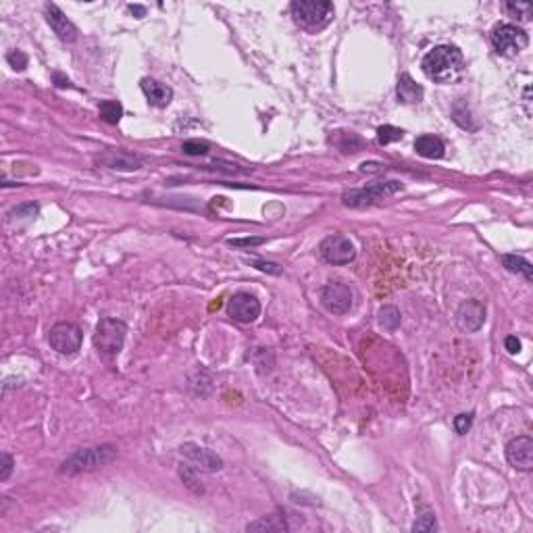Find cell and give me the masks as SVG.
Listing matches in <instances>:
<instances>
[{
  "label": "cell",
  "mask_w": 533,
  "mask_h": 533,
  "mask_svg": "<svg viewBox=\"0 0 533 533\" xmlns=\"http://www.w3.org/2000/svg\"><path fill=\"white\" fill-rule=\"evenodd\" d=\"M290 10L294 21L306 31H319L334 19V4L329 0H294Z\"/></svg>",
  "instance_id": "cell-2"
},
{
  "label": "cell",
  "mask_w": 533,
  "mask_h": 533,
  "mask_svg": "<svg viewBox=\"0 0 533 533\" xmlns=\"http://www.w3.org/2000/svg\"><path fill=\"white\" fill-rule=\"evenodd\" d=\"M255 265H257V269H261V271H269V273H273V275H279V273H281V269H279V265H275V263H265V261H257Z\"/></svg>",
  "instance_id": "cell-33"
},
{
  "label": "cell",
  "mask_w": 533,
  "mask_h": 533,
  "mask_svg": "<svg viewBox=\"0 0 533 533\" xmlns=\"http://www.w3.org/2000/svg\"><path fill=\"white\" fill-rule=\"evenodd\" d=\"M181 150L190 157H200V155H206L208 152V144L206 142H198V140H187L183 142Z\"/></svg>",
  "instance_id": "cell-26"
},
{
  "label": "cell",
  "mask_w": 533,
  "mask_h": 533,
  "mask_svg": "<svg viewBox=\"0 0 533 533\" xmlns=\"http://www.w3.org/2000/svg\"><path fill=\"white\" fill-rule=\"evenodd\" d=\"M471 423H473V415L469 413V415H458L456 419H454V429H456V434H467L469 432V427H471Z\"/></svg>",
  "instance_id": "cell-28"
},
{
  "label": "cell",
  "mask_w": 533,
  "mask_h": 533,
  "mask_svg": "<svg viewBox=\"0 0 533 533\" xmlns=\"http://www.w3.org/2000/svg\"><path fill=\"white\" fill-rule=\"evenodd\" d=\"M48 342L59 355H76L82 348V329L76 323H57L48 334Z\"/></svg>",
  "instance_id": "cell-7"
},
{
  "label": "cell",
  "mask_w": 533,
  "mask_h": 533,
  "mask_svg": "<svg viewBox=\"0 0 533 533\" xmlns=\"http://www.w3.org/2000/svg\"><path fill=\"white\" fill-rule=\"evenodd\" d=\"M485 323V306L479 300H467L458 306L456 311V325L471 334L481 329V325Z\"/></svg>",
  "instance_id": "cell-11"
},
{
  "label": "cell",
  "mask_w": 533,
  "mask_h": 533,
  "mask_svg": "<svg viewBox=\"0 0 533 533\" xmlns=\"http://www.w3.org/2000/svg\"><path fill=\"white\" fill-rule=\"evenodd\" d=\"M0 460H2L0 481H6V479H8V475H10V471H13V458H10L8 454H2V456H0Z\"/></svg>",
  "instance_id": "cell-30"
},
{
  "label": "cell",
  "mask_w": 533,
  "mask_h": 533,
  "mask_svg": "<svg viewBox=\"0 0 533 533\" xmlns=\"http://www.w3.org/2000/svg\"><path fill=\"white\" fill-rule=\"evenodd\" d=\"M15 215H23V217H34V215H38V204H34V202H29V204H23V206L15 208V211L10 213V217H15Z\"/></svg>",
  "instance_id": "cell-29"
},
{
  "label": "cell",
  "mask_w": 533,
  "mask_h": 533,
  "mask_svg": "<svg viewBox=\"0 0 533 533\" xmlns=\"http://www.w3.org/2000/svg\"><path fill=\"white\" fill-rule=\"evenodd\" d=\"M396 94H398V100L404 104H419L423 100V88L408 73H402L398 78Z\"/></svg>",
  "instance_id": "cell-17"
},
{
  "label": "cell",
  "mask_w": 533,
  "mask_h": 533,
  "mask_svg": "<svg viewBox=\"0 0 533 533\" xmlns=\"http://www.w3.org/2000/svg\"><path fill=\"white\" fill-rule=\"evenodd\" d=\"M6 63H8L13 69L23 71V69L27 67V55L21 52V50H10V52L6 55Z\"/></svg>",
  "instance_id": "cell-27"
},
{
  "label": "cell",
  "mask_w": 533,
  "mask_h": 533,
  "mask_svg": "<svg viewBox=\"0 0 533 533\" xmlns=\"http://www.w3.org/2000/svg\"><path fill=\"white\" fill-rule=\"evenodd\" d=\"M377 317H379L381 327L388 329V332H394V329H398V325H400V313H398L396 306H381L379 313H377Z\"/></svg>",
  "instance_id": "cell-21"
},
{
  "label": "cell",
  "mask_w": 533,
  "mask_h": 533,
  "mask_svg": "<svg viewBox=\"0 0 533 533\" xmlns=\"http://www.w3.org/2000/svg\"><path fill=\"white\" fill-rule=\"evenodd\" d=\"M181 454L185 458H190L192 462H196L200 469H206V471H219L223 467V460L215 452L196 444H183L181 446Z\"/></svg>",
  "instance_id": "cell-15"
},
{
  "label": "cell",
  "mask_w": 533,
  "mask_h": 533,
  "mask_svg": "<svg viewBox=\"0 0 533 533\" xmlns=\"http://www.w3.org/2000/svg\"><path fill=\"white\" fill-rule=\"evenodd\" d=\"M506 460L519 471L533 469V440L527 436H519L506 444Z\"/></svg>",
  "instance_id": "cell-12"
},
{
  "label": "cell",
  "mask_w": 533,
  "mask_h": 533,
  "mask_svg": "<svg viewBox=\"0 0 533 533\" xmlns=\"http://www.w3.org/2000/svg\"><path fill=\"white\" fill-rule=\"evenodd\" d=\"M321 304L334 315H346L353 308V290L346 283L332 281L321 287Z\"/></svg>",
  "instance_id": "cell-9"
},
{
  "label": "cell",
  "mask_w": 533,
  "mask_h": 533,
  "mask_svg": "<svg viewBox=\"0 0 533 533\" xmlns=\"http://www.w3.org/2000/svg\"><path fill=\"white\" fill-rule=\"evenodd\" d=\"M415 150H417V155H421L423 159H442L446 155L444 142H442L438 136H432V134L419 136V138L415 140Z\"/></svg>",
  "instance_id": "cell-18"
},
{
  "label": "cell",
  "mask_w": 533,
  "mask_h": 533,
  "mask_svg": "<svg viewBox=\"0 0 533 533\" xmlns=\"http://www.w3.org/2000/svg\"><path fill=\"white\" fill-rule=\"evenodd\" d=\"M44 15L52 31L63 40V42H76L78 40V27L67 19V15L57 6V4H46Z\"/></svg>",
  "instance_id": "cell-13"
},
{
  "label": "cell",
  "mask_w": 533,
  "mask_h": 533,
  "mask_svg": "<svg viewBox=\"0 0 533 533\" xmlns=\"http://www.w3.org/2000/svg\"><path fill=\"white\" fill-rule=\"evenodd\" d=\"M227 315L238 323H253L261 315V302L257 300V296L246 292L234 294L227 302Z\"/></svg>",
  "instance_id": "cell-10"
},
{
  "label": "cell",
  "mask_w": 533,
  "mask_h": 533,
  "mask_svg": "<svg viewBox=\"0 0 533 533\" xmlns=\"http://www.w3.org/2000/svg\"><path fill=\"white\" fill-rule=\"evenodd\" d=\"M319 253L321 257L332 263V265H348L353 263L356 257V248L355 244L346 238V236H340V234H334V236H327L321 246H319Z\"/></svg>",
  "instance_id": "cell-8"
},
{
  "label": "cell",
  "mask_w": 533,
  "mask_h": 533,
  "mask_svg": "<svg viewBox=\"0 0 533 533\" xmlns=\"http://www.w3.org/2000/svg\"><path fill=\"white\" fill-rule=\"evenodd\" d=\"M500 261H502V265H504L506 271L517 273V275L525 277L527 281H532L533 279V266L527 259H523V257H519V255H502Z\"/></svg>",
  "instance_id": "cell-19"
},
{
  "label": "cell",
  "mask_w": 533,
  "mask_h": 533,
  "mask_svg": "<svg viewBox=\"0 0 533 533\" xmlns=\"http://www.w3.org/2000/svg\"><path fill=\"white\" fill-rule=\"evenodd\" d=\"M129 8H132V13H136V15H140V17H144V13H146L144 6H134V4H132Z\"/></svg>",
  "instance_id": "cell-35"
},
{
  "label": "cell",
  "mask_w": 533,
  "mask_h": 533,
  "mask_svg": "<svg viewBox=\"0 0 533 533\" xmlns=\"http://www.w3.org/2000/svg\"><path fill=\"white\" fill-rule=\"evenodd\" d=\"M98 165L108 167V169H119V171H136L142 167V159L136 155H129L125 150H106L104 155H100L96 159Z\"/></svg>",
  "instance_id": "cell-14"
},
{
  "label": "cell",
  "mask_w": 533,
  "mask_h": 533,
  "mask_svg": "<svg viewBox=\"0 0 533 533\" xmlns=\"http://www.w3.org/2000/svg\"><path fill=\"white\" fill-rule=\"evenodd\" d=\"M179 475H181L183 483H185L192 492H196V494H202V492H204V490H202V485H200V481H198V477H196V473H194L187 464H181Z\"/></svg>",
  "instance_id": "cell-24"
},
{
  "label": "cell",
  "mask_w": 533,
  "mask_h": 533,
  "mask_svg": "<svg viewBox=\"0 0 533 533\" xmlns=\"http://www.w3.org/2000/svg\"><path fill=\"white\" fill-rule=\"evenodd\" d=\"M506 10L517 17L519 21H530L533 15V6L532 2H523V0H513V2H506Z\"/></svg>",
  "instance_id": "cell-23"
},
{
  "label": "cell",
  "mask_w": 533,
  "mask_h": 533,
  "mask_svg": "<svg viewBox=\"0 0 533 533\" xmlns=\"http://www.w3.org/2000/svg\"><path fill=\"white\" fill-rule=\"evenodd\" d=\"M404 138V132L400 127H394V125H381L377 129V142L381 146L385 144H392V142H400Z\"/></svg>",
  "instance_id": "cell-22"
},
{
  "label": "cell",
  "mask_w": 533,
  "mask_h": 533,
  "mask_svg": "<svg viewBox=\"0 0 533 533\" xmlns=\"http://www.w3.org/2000/svg\"><path fill=\"white\" fill-rule=\"evenodd\" d=\"M492 46L502 57H517L521 50L527 48L530 36L515 23H500L492 29Z\"/></svg>",
  "instance_id": "cell-4"
},
{
  "label": "cell",
  "mask_w": 533,
  "mask_h": 533,
  "mask_svg": "<svg viewBox=\"0 0 533 533\" xmlns=\"http://www.w3.org/2000/svg\"><path fill=\"white\" fill-rule=\"evenodd\" d=\"M117 456V446L102 444L96 448H84L73 452L63 464H61V473L67 475H76V473H84V471H96L104 464H108L113 458Z\"/></svg>",
  "instance_id": "cell-3"
},
{
  "label": "cell",
  "mask_w": 533,
  "mask_h": 533,
  "mask_svg": "<svg viewBox=\"0 0 533 533\" xmlns=\"http://www.w3.org/2000/svg\"><path fill=\"white\" fill-rule=\"evenodd\" d=\"M98 111H100L102 121H106L111 125H117L123 117V106L119 100H104V102H100Z\"/></svg>",
  "instance_id": "cell-20"
},
{
  "label": "cell",
  "mask_w": 533,
  "mask_h": 533,
  "mask_svg": "<svg viewBox=\"0 0 533 533\" xmlns=\"http://www.w3.org/2000/svg\"><path fill=\"white\" fill-rule=\"evenodd\" d=\"M263 238H244V240H229L232 246H259L263 244Z\"/></svg>",
  "instance_id": "cell-31"
},
{
  "label": "cell",
  "mask_w": 533,
  "mask_h": 533,
  "mask_svg": "<svg viewBox=\"0 0 533 533\" xmlns=\"http://www.w3.org/2000/svg\"><path fill=\"white\" fill-rule=\"evenodd\" d=\"M52 78H55V82H57V86H59V88H71V82H69V80H65L61 73H55Z\"/></svg>",
  "instance_id": "cell-34"
},
{
  "label": "cell",
  "mask_w": 533,
  "mask_h": 533,
  "mask_svg": "<svg viewBox=\"0 0 533 533\" xmlns=\"http://www.w3.org/2000/svg\"><path fill=\"white\" fill-rule=\"evenodd\" d=\"M125 334H127V327H125L123 321L102 319L96 327V334H94V346L102 356L113 358V356L119 355V350L123 348Z\"/></svg>",
  "instance_id": "cell-5"
},
{
  "label": "cell",
  "mask_w": 533,
  "mask_h": 533,
  "mask_svg": "<svg viewBox=\"0 0 533 533\" xmlns=\"http://www.w3.org/2000/svg\"><path fill=\"white\" fill-rule=\"evenodd\" d=\"M421 69L429 80H434L438 84H452L462 76L464 59H462V52L456 46L442 44V46L432 48L423 57Z\"/></svg>",
  "instance_id": "cell-1"
},
{
  "label": "cell",
  "mask_w": 533,
  "mask_h": 533,
  "mask_svg": "<svg viewBox=\"0 0 533 533\" xmlns=\"http://www.w3.org/2000/svg\"><path fill=\"white\" fill-rule=\"evenodd\" d=\"M436 530H438V521L434 513H423L413 525V532H436Z\"/></svg>",
  "instance_id": "cell-25"
},
{
  "label": "cell",
  "mask_w": 533,
  "mask_h": 533,
  "mask_svg": "<svg viewBox=\"0 0 533 533\" xmlns=\"http://www.w3.org/2000/svg\"><path fill=\"white\" fill-rule=\"evenodd\" d=\"M504 346H506V350H509L511 355H517V353L521 350V342H519L517 336H509V338L504 340Z\"/></svg>",
  "instance_id": "cell-32"
},
{
  "label": "cell",
  "mask_w": 533,
  "mask_h": 533,
  "mask_svg": "<svg viewBox=\"0 0 533 533\" xmlns=\"http://www.w3.org/2000/svg\"><path fill=\"white\" fill-rule=\"evenodd\" d=\"M140 88L144 92V96L148 98V102L157 108H165L169 106V102L173 100V90L157 80H150V78H144L140 82Z\"/></svg>",
  "instance_id": "cell-16"
},
{
  "label": "cell",
  "mask_w": 533,
  "mask_h": 533,
  "mask_svg": "<svg viewBox=\"0 0 533 533\" xmlns=\"http://www.w3.org/2000/svg\"><path fill=\"white\" fill-rule=\"evenodd\" d=\"M402 190V183L400 181H375V183H369L367 187L362 190H353V192H346L342 196L344 204L346 206H353V208H362V206H371L396 192Z\"/></svg>",
  "instance_id": "cell-6"
}]
</instances>
